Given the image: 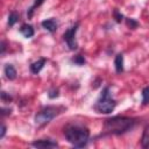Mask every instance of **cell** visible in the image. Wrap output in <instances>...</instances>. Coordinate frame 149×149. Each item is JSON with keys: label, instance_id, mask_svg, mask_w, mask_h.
Returning <instances> with one entry per match:
<instances>
[{"label": "cell", "instance_id": "3957f363", "mask_svg": "<svg viewBox=\"0 0 149 149\" xmlns=\"http://www.w3.org/2000/svg\"><path fill=\"white\" fill-rule=\"evenodd\" d=\"M116 106V102L115 100H113L111 98V94H109V88L108 87H105L101 92V95L100 98L98 99L94 108L98 113H104V114H109L114 111Z\"/></svg>", "mask_w": 149, "mask_h": 149}, {"label": "cell", "instance_id": "9a60e30c", "mask_svg": "<svg viewBox=\"0 0 149 149\" xmlns=\"http://www.w3.org/2000/svg\"><path fill=\"white\" fill-rule=\"evenodd\" d=\"M126 23H127V26L130 27L132 29H135V28L139 27V22L135 21L134 19H127V20H126Z\"/></svg>", "mask_w": 149, "mask_h": 149}, {"label": "cell", "instance_id": "ffe728a7", "mask_svg": "<svg viewBox=\"0 0 149 149\" xmlns=\"http://www.w3.org/2000/svg\"><path fill=\"white\" fill-rule=\"evenodd\" d=\"M1 99H2V100H6V101H10V100H12V97H10L9 94H7L5 91H2V92H1Z\"/></svg>", "mask_w": 149, "mask_h": 149}, {"label": "cell", "instance_id": "603a6c76", "mask_svg": "<svg viewBox=\"0 0 149 149\" xmlns=\"http://www.w3.org/2000/svg\"><path fill=\"white\" fill-rule=\"evenodd\" d=\"M5 50H6V44H5V42L2 41V42H1V55L5 54Z\"/></svg>", "mask_w": 149, "mask_h": 149}, {"label": "cell", "instance_id": "9c48e42d", "mask_svg": "<svg viewBox=\"0 0 149 149\" xmlns=\"http://www.w3.org/2000/svg\"><path fill=\"white\" fill-rule=\"evenodd\" d=\"M44 64H45V59H44V58H41V59L34 62V63L30 65V71H31L33 73H38V72L43 69Z\"/></svg>", "mask_w": 149, "mask_h": 149}, {"label": "cell", "instance_id": "e0dca14e", "mask_svg": "<svg viewBox=\"0 0 149 149\" xmlns=\"http://www.w3.org/2000/svg\"><path fill=\"white\" fill-rule=\"evenodd\" d=\"M72 62H74L77 65H83V64L85 63V59H84V57H83V56L78 55V56H76L74 58H72Z\"/></svg>", "mask_w": 149, "mask_h": 149}, {"label": "cell", "instance_id": "30bf717a", "mask_svg": "<svg viewBox=\"0 0 149 149\" xmlns=\"http://www.w3.org/2000/svg\"><path fill=\"white\" fill-rule=\"evenodd\" d=\"M5 74H6V77L9 80L15 79L16 78V70H15V68L13 65H10V64H6V66H5Z\"/></svg>", "mask_w": 149, "mask_h": 149}, {"label": "cell", "instance_id": "ac0fdd59", "mask_svg": "<svg viewBox=\"0 0 149 149\" xmlns=\"http://www.w3.org/2000/svg\"><path fill=\"white\" fill-rule=\"evenodd\" d=\"M48 95H49V98H51V99L57 98V97L59 95V91H58L57 88H52V90H50V91H49Z\"/></svg>", "mask_w": 149, "mask_h": 149}, {"label": "cell", "instance_id": "44dd1931", "mask_svg": "<svg viewBox=\"0 0 149 149\" xmlns=\"http://www.w3.org/2000/svg\"><path fill=\"white\" fill-rule=\"evenodd\" d=\"M1 114H2V115L10 114V109H7V108H1Z\"/></svg>", "mask_w": 149, "mask_h": 149}, {"label": "cell", "instance_id": "ba28073f", "mask_svg": "<svg viewBox=\"0 0 149 149\" xmlns=\"http://www.w3.org/2000/svg\"><path fill=\"white\" fill-rule=\"evenodd\" d=\"M20 33H21L24 37H28V38H29V37H33V36H34V28H33V26L24 23V24L21 26Z\"/></svg>", "mask_w": 149, "mask_h": 149}, {"label": "cell", "instance_id": "4fadbf2b", "mask_svg": "<svg viewBox=\"0 0 149 149\" xmlns=\"http://www.w3.org/2000/svg\"><path fill=\"white\" fill-rule=\"evenodd\" d=\"M142 104L143 105L149 104V86H147L142 90Z\"/></svg>", "mask_w": 149, "mask_h": 149}, {"label": "cell", "instance_id": "8992f818", "mask_svg": "<svg viewBox=\"0 0 149 149\" xmlns=\"http://www.w3.org/2000/svg\"><path fill=\"white\" fill-rule=\"evenodd\" d=\"M34 147H37V148H56L58 147L57 142L56 141H52L50 139H45V140H37V141H34L31 143Z\"/></svg>", "mask_w": 149, "mask_h": 149}, {"label": "cell", "instance_id": "7402d4cb", "mask_svg": "<svg viewBox=\"0 0 149 149\" xmlns=\"http://www.w3.org/2000/svg\"><path fill=\"white\" fill-rule=\"evenodd\" d=\"M5 134H6V126L2 125V126H1V134H0V137H3Z\"/></svg>", "mask_w": 149, "mask_h": 149}, {"label": "cell", "instance_id": "7c38bea8", "mask_svg": "<svg viewBox=\"0 0 149 149\" xmlns=\"http://www.w3.org/2000/svg\"><path fill=\"white\" fill-rule=\"evenodd\" d=\"M141 144L143 148L149 149V126H147L143 130L142 134V140H141Z\"/></svg>", "mask_w": 149, "mask_h": 149}, {"label": "cell", "instance_id": "7a4b0ae2", "mask_svg": "<svg viewBox=\"0 0 149 149\" xmlns=\"http://www.w3.org/2000/svg\"><path fill=\"white\" fill-rule=\"evenodd\" d=\"M135 121L127 116H114L105 121V129L112 134H123L133 128Z\"/></svg>", "mask_w": 149, "mask_h": 149}, {"label": "cell", "instance_id": "8fae6325", "mask_svg": "<svg viewBox=\"0 0 149 149\" xmlns=\"http://www.w3.org/2000/svg\"><path fill=\"white\" fill-rule=\"evenodd\" d=\"M114 65H115V70H116L118 73H120V72L123 71V56L121 54H119V55L115 56Z\"/></svg>", "mask_w": 149, "mask_h": 149}, {"label": "cell", "instance_id": "6da1fadb", "mask_svg": "<svg viewBox=\"0 0 149 149\" xmlns=\"http://www.w3.org/2000/svg\"><path fill=\"white\" fill-rule=\"evenodd\" d=\"M64 135L66 140L73 144L74 147H84L86 146L88 137H90V132L87 128L79 127V126H70L66 127L64 130Z\"/></svg>", "mask_w": 149, "mask_h": 149}, {"label": "cell", "instance_id": "2e32d148", "mask_svg": "<svg viewBox=\"0 0 149 149\" xmlns=\"http://www.w3.org/2000/svg\"><path fill=\"white\" fill-rule=\"evenodd\" d=\"M43 1H44V0H35V2H34V5H33V7H30V8H29L28 15H29V16H31V15H33V10H34V8H35V7H38L40 5H42V3H43Z\"/></svg>", "mask_w": 149, "mask_h": 149}, {"label": "cell", "instance_id": "5bb4252c", "mask_svg": "<svg viewBox=\"0 0 149 149\" xmlns=\"http://www.w3.org/2000/svg\"><path fill=\"white\" fill-rule=\"evenodd\" d=\"M19 20V15L16 14V13H10L9 14V16H8V26H14L15 23H16V21Z\"/></svg>", "mask_w": 149, "mask_h": 149}, {"label": "cell", "instance_id": "52a82bcc", "mask_svg": "<svg viewBox=\"0 0 149 149\" xmlns=\"http://www.w3.org/2000/svg\"><path fill=\"white\" fill-rule=\"evenodd\" d=\"M41 24H42V27H43L44 29H47V30L50 31V33H55L56 29H57V22H56V20H54V19L44 20V21H42Z\"/></svg>", "mask_w": 149, "mask_h": 149}, {"label": "cell", "instance_id": "5b68a950", "mask_svg": "<svg viewBox=\"0 0 149 149\" xmlns=\"http://www.w3.org/2000/svg\"><path fill=\"white\" fill-rule=\"evenodd\" d=\"M78 27H79V23H76V24L72 26L70 29H68V30L64 33V35H63L64 41L66 42L68 47H69L71 50H74V49H77V47H78L77 41H76V31H77Z\"/></svg>", "mask_w": 149, "mask_h": 149}, {"label": "cell", "instance_id": "d6986e66", "mask_svg": "<svg viewBox=\"0 0 149 149\" xmlns=\"http://www.w3.org/2000/svg\"><path fill=\"white\" fill-rule=\"evenodd\" d=\"M114 19L116 20V22H121L122 21V19H123V15L118 10V9H114Z\"/></svg>", "mask_w": 149, "mask_h": 149}, {"label": "cell", "instance_id": "277c9868", "mask_svg": "<svg viewBox=\"0 0 149 149\" xmlns=\"http://www.w3.org/2000/svg\"><path fill=\"white\" fill-rule=\"evenodd\" d=\"M61 109L63 108H59V107H54V106H49V107H45L43 109H41L36 115H35V123L37 126H43L48 122H50L56 115H58L61 112Z\"/></svg>", "mask_w": 149, "mask_h": 149}]
</instances>
